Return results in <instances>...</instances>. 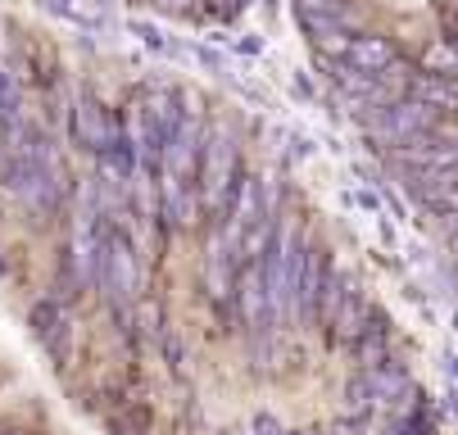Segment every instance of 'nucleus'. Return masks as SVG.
<instances>
[{
    "label": "nucleus",
    "instance_id": "20",
    "mask_svg": "<svg viewBox=\"0 0 458 435\" xmlns=\"http://www.w3.org/2000/svg\"><path fill=\"white\" fill-rule=\"evenodd\" d=\"M23 118V105H19V87L10 82V73H0V132L10 128V122Z\"/></svg>",
    "mask_w": 458,
    "mask_h": 435
},
{
    "label": "nucleus",
    "instance_id": "3",
    "mask_svg": "<svg viewBox=\"0 0 458 435\" xmlns=\"http://www.w3.org/2000/svg\"><path fill=\"white\" fill-rule=\"evenodd\" d=\"M236 318H241V331L254 349V358H268V340H273V327H277V314H273V299H268V281H264V264H241V277H236Z\"/></svg>",
    "mask_w": 458,
    "mask_h": 435
},
{
    "label": "nucleus",
    "instance_id": "33",
    "mask_svg": "<svg viewBox=\"0 0 458 435\" xmlns=\"http://www.w3.org/2000/svg\"><path fill=\"white\" fill-rule=\"evenodd\" d=\"M236 50H241V54H259V50H264V41H259V37H241Z\"/></svg>",
    "mask_w": 458,
    "mask_h": 435
},
{
    "label": "nucleus",
    "instance_id": "2",
    "mask_svg": "<svg viewBox=\"0 0 458 435\" xmlns=\"http://www.w3.org/2000/svg\"><path fill=\"white\" fill-rule=\"evenodd\" d=\"M241 177V159H236V137L227 128H209L205 137V155H200V172H195V196L209 218H223L232 191Z\"/></svg>",
    "mask_w": 458,
    "mask_h": 435
},
{
    "label": "nucleus",
    "instance_id": "34",
    "mask_svg": "<svg viewBox=\"0 0 458 435\" xmlns=\"http://www.w3.org/2000/svg\"><path fill=\"white\" fill-rule=\"evenodd\" d=\"M155 5H159V10H186L191 0H155Z\"/></svg>",
    "mask_w": 458,
    "mask_h": 435
},
{
    "label": "nucleus",
    "instance_id": "22",
    "mask_svg": "<svg viewBox=\"0 0 458 435\" xmlns=\"http://www.w3.org/2000/svg\"><path fill=\"white\" fill-rule=\"evenodd\" d=\"M427 73H454V78H458V46L436 41V46L427 50Z\"/></svg>",
    "mask_w": 458,
    "mask_h": 435
},
{
    "label": "nucleus",
    "instance_id": "21",
    "mask_svg": "<svg viewBox=\"0 0 458 435\" xmlns=\"http://www.w3.org/2000/svg\"><path fill=\"white\" fill-rule=\"evenodd\" d=\"M127 32H132V37H141V46H150L155 54H173V50H177V46H173V41H168V37L155 28V23H141V19H132V23H127Z\"/></svg>",
    "mask_w": 458,
    "mask_h": 435
},
{
    "label": "nucleus",
    "instance_id": "7",
    "mask_svg": "<svg viewBox=\"0 0 458 435\" xmlns=\"http://www.w3.org/2000/svg\"><path fill=\"white\" fill-rule=\"evenodd\" d=\"M146 128H150V141H155V155H164V146L173 141V132L182 128V118H186V96L177 87H155L146 100Z\"/></svg>",
    "mask_w": 458,
    "mask_h": 435
},
{
    "label": "nucleus",
    "instance_id": "24",
    "mask_svg": "<svg viewBox=\"0 0 458 435\" xmlns=\"http://www.w3.org/2000/svg\"><path fill=\"white\" fill-rule=\"evenodd\" d=\"M186 54L195 59V64H205L209 73H218V78H227V59H223L218 50H209V46H191Z\"/></svg>",
    "mask_w": 458,
    "mask_h": 435
},
{
    "label": "nucleus",
    "instance_id": "10",
    "mask_svg": "<svg viewBox=\"0 0 458 435\" xmlns=\"http://www.w3.org/2000/svg\"><path fill=\"white\" fill-rule=\"evenodd\" d=\"M223 218L232 222V236H245L259 218H264V181H259L254 172H241L236 177V191H232Z\"/></svg>",
    "mask_w": 458,
    "mask_h": 435
},
{
    "label": "nucleus",
    "instance_id": "17",
    "mask_svg": "<svg viewBox=\"0 0 458 435\" xmlns=\"http://www.w3.org/2000/svg\"><path fill=\"white\" fill-rule=\"evenodd\" d=\"M377 395H372V381H368V372H359V377L345 381V422H368L377 413Z\"/></svg>",
    "mask_w": 458,
    "mask_h": 435
},
{
    "label": "nucleus",
    "instance_id": "31",
    "mask_svg": "<svg viewBox=\"0 0 458 435\" xmlns=\"http://www.w3.org/2000/svg\"><path fill=\"white\" fill-rule=\"evenodd\" d=\"M436 137L449 141V146H458V122H436Z\"/></svg>",
    "mask_w": 458,
    "mask_h": 435
},
{
    "label": "nucleus",
    "instance_id": "19",
    "mask_svg": "<svg viewBox=\"0 0 458 435\" xmlns=\"http://www.w3.org/2000/svg\"><path fill=\"white\" fill-rule=\"evenodd\" d=\"M28 322H32V336H37V340H46V336L64 322V308H59L55 299H41V304L32 308V318H28Z\"/></svg>",
    "mask_w": 458,
    "mask_h": 435
},
{
    "label": "nucleus",
    "instance_id": "9",
    "mask_svg": "<svg viewBox=\"0 0 458 435\" xmlns=\"http://www.w3.org/2000/svg\"><path fill=\"white\" fill-rule=\"evenodd\" d=\"M332 250H322V245H309V264H304V277H300V295H295V318H318V299L332 281Z\"/></svg>",
    "mask_w": 458,
    "mask_h": 435
},
{
    "label": "nucleus",
    "instance_id": "29",
    "mask_svg": "<svg viewBox=\"0 0 458 435\" xmlns=\"http://www.w3.org/2000/svg\"><path fill=\"white\" fill-rule=\"evenodd\" d=\"M164 354L173 367H182V345H177V331H164Z\"/></svg>",
    "mask_w": 458,
    "mask_h": 435
},
{
    "label": "nucleus",
    "instance_id": "12",
    "mask_svg": "<svg viewBox=\"0 0 458 435\" xmlns=\"http://www.w3.org/2000/svg\"><path fill=\"white\" fill-rule=\"evenodd\" d=\"M409 100H418V105H431L436 113H458V78L454 73H413L409 78V91H404Z\"/></svg>",
    "mask_w": 458,
    "mask_h": 435
},
{
    "label": "nucleus",
    "instance_id": "14",
    "mask_svg": "<svg viewBox=\"0 0 458 435\" xmlns=\"http://www.w3.org/2000/svg\"><path fill=\"white\" fill-rule=\"evenodd\" d=\"M390 331H386V314L381 308H372L368 314V327L359 331V340H354V358H359V367L368 372V367H381V363H390Z\"/></svg>",
    "mask_w": 458,
    "mask_h": 435
},
{
    "label": "nucleus",
    "instance_id": "8",
    "mask_svg": "<svg viewBox=\"0 0 458 435\" xmlns=\"http://www.w3.org/2000/svg\"><path fill=\"white\" fill-rule=\"evenodd\" d=\"M118 128H123V122H118L96 96H78V105H73V141H78L82 150L100 155V150L118 137Z\"/></svg>",
    "mask_w": 458,
    "mask_h": 435
},
{
    "label": "nucleus",
    "instance_id": "37",
    "mask_svg": "<svg viewBox=\"0 0 458 435\" xmlns=\"http://www.w3.org/2000/svg\"><path fill=\"white\" fill-rule=\"evenodd\" d=\"M449 19H454V28H458V0H454V5H449Z\"/></svg>",
    "mask_w": 458,
    "mask_h": 435
},
{
    "label": "nucleus",
    "instance_id": "25",
    "mask_svg": "<svg viewBox=\"0 0 458 435\" xmlns=\"http://www.w3.org/2000/svg\"><path fill=\"white\" fill-rule=\"evenodd\" d=\"M295 14H345L341 0H295Z\"/></svg>",
    "mask_w": 458,
    "mask_h": 435
},
{
    "label": "nucleus",
    "instance_id": "28",
    "mask_svg": "<svg viewBox=\"0 0 458 435\" xmlns=\"http://www.w3.org/2000/svg\"><path fill=\"white\" fill-rule=\"evenodd\" d=\"M286 155H291V159H300V163H304V159H309V155H313V141H309V137H291V150H286Z\"/></svg>",
    "mask_w": 458,
    "mask_h": 435
},
{
    "label": "nucleus",
    "instance_id": "32",
    "mask_svg": "<svg viewBox=\"0 0 458 435\" xmlns=\"http://www.w3.org/2000/svg\"><path fill=\"white\" fill-rule=\"evenodd\" d=\"M291 91H295L300 100H313V87H309V78H304V73H295V82H291Z\"/></svg>",
    "mask_w": 458,
    "mask_h": 435
},
{
    "label": "nucleus",
    "instance_id": "1",
    "mask_svg": "<svg viewBox=\"0 0 458 435\" xmlns=\"http://www.w3.org/2000/svg\"><path fill=\"white\" fill-rule=\"evenodd\" d=\"M96 290H105V299L114 304L123 331H132V314L141 304V255H137L132 236L114 222H109V236H105V268H100Z\"/></svg>",
    "mask_w": 458,
    "mask_h": 435
},
{
    "label": "nucleus",
    "instance_id": "16",
    "mask_svg": "<svg viewBox=\"0 0 458 435\" xmlns=\"http://www.w3.org/2000/svg\"><path fill=\"white\" fill-rule=\"evenodd\" d=\"M41 5H46L50 14H59V19L87 28V32H105V28H109V14H105L100 0H41Z\"/></svg>",
    "mask_w": 458,
    "mask_h": 435
},
{
    "label": "nucleus",
    "instance_id": "27",
    "mask_svg": "<svg viewBox=\"0 0 458 435\" xmlns=\"http://www.w3.org/2000/svg\"><path fill=\"white\" fill-rule=\"evenodd\" d=\"M395 435H431V422L418 413L413 422H400V426H395Z\"/></svg>",
    "mask_w": 458,
    "mask_h": 435
},
{
    "label": "nucleus",
    "instance_id": "5",
    "mask_svg": "<svg viewBox=\"0 0 458 435\" xmlns=\"http://www.w3.org/2000/svg\"><path fill=\"white\" fill-rule=\"evenodd\" d=\"M363 128H368V137H377L381 146L400 150V146H409L413 137L436 132V109L404 96V100L386 105V109H372V118H363Z\"/></svg>",
    "mask_w": 458,
    "mask_h": 435
},
{
    "label": "nucleus",
    "instance_id": "4",
    "mask_svg": "<svg viewBox=\"0 0 458 435\" xmlns=\"http://www.w3.org/2000/svg\"><path fill=\"white\" fill-rule=\"evenodd\" d=\"M236 277H241V236H227L223 222L209 227L205 240V295L223 318L236 314Z\"/></svg>",
    "mask_w": 458,
    "mask_h": 435
},
{
    "label": "nucleus",
    "instance_id": "35",
    "mask_svg": "<svg viewBox=\"0 0 458 435\" xmlns=\"http://www.w3.org/2000/svg\"><path fill=\"white\" fill-rule=\"evenodd\" d=\"M445 408H449V413H458V390H445Z\"/></svg>",
    "mask_w": 458,
    "mask_h": 435
},
{
    "label": "nucleus",
    "instance_id": "6",
    "mask_svg": "<svg viewBox=\"0 0 458 435\" xmlns=\"http://www.w3.org/2000/svg\"><path fill=\"white\" fill-rule=\"evenodd\" d=\"M205 137H209V128H205L200 109H186L182 128L173 132V141H168L164 155H159V172H168V177L195 186V172H200V155H205Z\"/></svg>",
    "mask_w": 458,
    "mask_h": 435
},
{
    "label": "nucleus",
    "instance_id": "15",
    "mask_svg": "<svg viewBox=\"0 0 458 435\" xmlns=\"http://www.w3.org/2000/svg\"><path fill=\"white\" fill-rule=\"evenodd\" d=\"M368 381H372V395L377 404H395V399H409L413 395V381H409V372L400 363H381V367H368Z\"/></svg>",
    "mask_w": 458,
    "mask_h": 435
},
{
    "label": "nucleus",
    "instance_id": "13",
    "mask_svg": "<svg viewBox=\"0 0 458 435\" xmlns=\"http://www.w3.org/2000/svg\"><path fill=\"white\" fill-rule=\"evenodd\" d=\"M368 299H363V290H359V281L350 277V286H345V299H341V308H336V322L327 327V336L332 340H345V345H354L359 340V331L368 327Z\"/></svg>",
    "mask_w": 458,
    "mask_h": 435
},
{
    "label": "nucleus",
    "instance_id": "38",
    "mask_svg": "<svg viewBox=\"0 0 458 435\" xmlns=\"http://www.w3.org/2000/svg\"><path fill=\"white\" fill-rule=\"evenodd\" d=\"M14 435H19V431H14Z\"/></svg>",
    "mask_w": 458,
    "mask_h": 435
},
{
    "label": "nucleus",
    "instance_id": "26",
    "mask_svg": "<svg viewBox=\"0 0 458 435\" xmlns=\"http://www.w3.org/2000/svg\"><path fill=\"white\" fill-rule=\"evenodd\" d=\"M354 205H359L363 213H372V218H386V205H381V196H377V191H368V186H363V191H354Z\"/></svg>",
    "mask_w": 458,
    "mask_h": 435
},
{
    "label": "nucleus",
    "instance_id": "18",
    "mask_svg": "<svg viewBox=\"0 0 458 435\" xmlns=\"http://www.w3.org/2000/svg\"><path fill=\"white\" fill-rule=\"evenodd\" d=\"M41 345H46V354H50V363H55V367H69V358H73V322L64 318V322H59Z\"/></svg>",
    "mask_w": 458,
    "mask_h": 435
},
{
    "label": "nucleus",
    "instance_id": "23",
    "mask_svg": "<svg viewBox=\"0 0 458 435\" xmlns=\"http://www.w3.org/2000/svg\"><path fill=\"white\" fill-rule=\"evenodd\" d=\"M159 322H164V308H159V304H150V299H141V304H137L132 327H141L146 336H164V327H159Z\"/></svg>",
    "mask_w": 458,
    "mask_h": 435
},
{
    "label": "nucleus",
    "instance_id": "36",
    "mask_svg": "<svg viewBox=\"0 0 458 435\" xmlns=\"http://www.w3.org/2000/svg\"><path fill=\"white\" fill-rule=\"evenodd\" d=\"M449 327H454V331H458V304H454V308H449Z\"/></svg>",
    "mask_w": 458,
    "mask_h": 435
},
{
    "label": "nucleus",
    "instance_id": "11",
    "mask_svg": "<svg viewBox=\"0 0 458 435\" xmlns=\"http://www.w3.org/2000/svg\"><path fill=\"white\" fill-rule=\"evenodd\" d=\"M345 59L354 69H363V73H386V69L400 64V50H395V41L381 37V32H354Z\"/></svg>",
    "mask_w": 458,
    "mask_h": 435
},
{
    "label": "nucleus",
    "instance_id": "30",
    "mask_svg": "<svg viewBox=\"0 0 458 435\" xmlns=\"http://www.w3.org/2000/svg\"><path fill=\"white\" fill-rule=\"evenodd\" d=\"M440 367H445V377H449V381H458V354H454V349L440 354Z\"/></svg>",
    "mask_w": 458,
    "mask_h": 435
}]
</instances>
